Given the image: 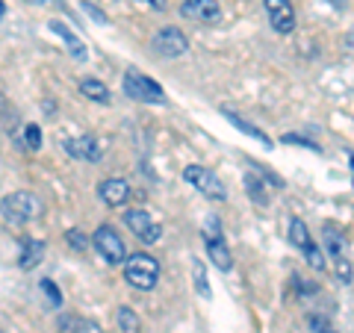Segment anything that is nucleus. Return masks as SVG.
<instances>
[{
    "label": "nucleus",
    "mask_w": 354,
    "mask_h": 333,
    "mask_svg": "<svg viewBox=\"0 0 354 333\" xmlns=\"http://www.w3.org/2000/svg\"><path fill=\"white\" fill-rule=\"evenodd\" d=\"M124 280L142 292H151L160 280V263L151 254H130L124 260Z\"/></svg>",
    "instance_id": "obj_1"
},
{
    "label": "nucleus",
    "mask_w": 354,
    "mask_h": 333,
    "mask_svg": "<svg viewBox=\"0 0 354 333\" xmlns=\"http://www.w3.org/2000/svg\"><path fill=\"white\" fill-rule=\"evenodd\" d=\"M0 213H3L6 221L21 225V221H32L41 216V201L32 192H12L0 201Z\"/></svg>",
    "instance_id": "obj_2"
},
{
    "label": "nucleus",
    "mask_w": 354,
    "mask_h": 333,
    "mask_svg": "<svg viewBox=\"0 0 354 333\" xmlns=\"http://www.w3.org/2000/svg\"><path fill=\"white\" fill-rule=\"evenodd\" d=\"M124 95L133 97V101H142V104H169L162 86H157L151 77H145L136 68H130L124 74Z\"/></svg>",
    "instance_id": "obj_3"
},
{
    "label": "nucleus",
    "mask_w": 354,
    "mask_h": 333,
    "mask_svg": "<svg viewBox=\"0 0 354 333\" xmlns=\"http://www.w3.org/2000/svg\"><path fill=\"white\" fill-rule=\"evenodd\" d=\"M183 177H186V183H192L198 192L209 198V201H225L227 198V189H225V183L218 180V174L204 169V165H186Z\"/></svg>",
    "instance_id": "obj_4"
},
{
    "label": "nucleus",
    "mask_w": 354,
    "mask_h": 333,
    "mask_svg": "<svg viewBox=\"0 0 354 333\" xmlns=\"http://www.w3.org/2000/svg\"><path fill=\"white\" fill-rule=\"evenodd\" d=\"M92 245L97 248V254L109 263V265H121L127 260V248H124V239L118 236V233L109 227V225H101L95 230V236H92Z\"/></svg>",
    "instance_id": "obj_5"
},
{
    "label": "nucleus",
    "mask_w": 354,
    "mask_h": 333,
    "mask_svg": "<svg viewBox=\"0 0 354 333\" xmlns=\"http://www.w3.org/2000/svg\"><path fill=\"white\" fill-rule=\"evenodd\" d=\"M124 225L130 227L133 236H136L139 242H145V245H153V242L162 239V225L153 221V216L145 213V209H130V213L124 216Z\"/></svg>",
    "instance_id": "obj_6"
},
{
    "label": "nucleus",
    "mask_w": 354,
    "mask_h": 333,
    "mask_svg": "<svg viewBox=\"0 0 354 333\" xmlns=\"http://www.w3.org/2000/svg\"><path fill=\"white\" fill-rule=\"evenodd\" d=\"M151 48L160 53V57H169V59H174V57H183L186 50H189V39L183 36L177 27H162V30H157L153 32V39H151Z\"/></svg>",
    "instance_id": "obj_7"
},
{
    "label": "nucleus",
    "mask_w": 354,
    "mask_h": 333,
    "mask_svg": "<svg viewBox=\"0 0 354 333\" xmlns=\"http://www.w3.org/2000/svg\"><path fill=\"white\" fill-rule=\"evenodd\" d=\"M180 15L189 21H201V24H216L221 18V3L218 0H183Z\"/></svg>",
    "instance_id": "obj_8"
},
{
    "label": "nucleus",
    "mask_w": 354,
    "mask_h": 333,
    "mask_svg": "<svg viewBox=\"0 0 354 333\" xmlns=\"http://www.w3.org/2000/svg\"><path fill=\"white\" fill-rule=\"evenodd\" d=\"M263 3H266V15H269L272 27L278 30L281 36L295 30V9L290 0H263Z\"/></svg>",
    "instance_id": "obj_9"
},
{
    "label": "nucleus",
    "mask_w": 354,
    "mask_h": 333,
    "mask_svg": "<svg viewBox=\"0 0 354 333\" xmlns=\"http://www.w3.org/2000/svg\"><path fill=\"white\" fill-rule=\"evenodd\" d=\"M62 145H65V151H68L71 157H77V160H86V162H97V160L104 157V148H101V142H97L95 136L65 139Z\"/></svg>",
    "instance_id": "obj_10"
},
{
    "label": "nucleus",
    "mask_w": 354,
    "mask_h": 333,
    "mask_svg": "<svg viewBox=\"0 0 354 333\" xmlns=\"http://www.w3.org/2000/svg\"><path fill=\"white\" fill-rule=\"evenodd\" d=\"M97 192H101V201L106 207H124L130 201V183L121 180V177H109V180H104L101 186H97Z\"/></svg>",
    "instance_id": "obj_11"
},
{
    "label": "nucleus",
    "mask_w": 354,
    "mask_h": 333,
    "mask_svg": "<svg viewBox=\"0 0 354 333\" xmlns=\"http://www.w3.org/2000/svg\"><path fill=\"white\" fill-rule=\"evenodd\" d=\"M50 30L53 32H57V36L65 41V44H68V50H71V57L74 59H80V62H86V57H88V53H86V44L80 41V39H77L74 36V32L68 30V27H65L62 24V21H50Z\"/></svg>",
    "instance_id": "obj_12"
},
{
    "label": "nucleus",
    "mask_w": 354,
    "mask_h": 333,
    "mask_svg": "<svg viewBox=\"0 0 354 333\" xmlns=\"http://www.w3.org/2000/svg\"><path fill=\"white\" fill-rule=\"evenodd\" d=\"M21 245H24V251H21V257H18V265H21L24 272H30L32 265H36V263L41 260L44 245H41V242H36V239H30V236L21 239Z\"/></svg>",
    "instance_id": "obj_13"
},
{
    "label": "nucleus",
    "mask_w": 354,
    "mask_h": 333,
    "mask_svg": "<svg viewBox=\"0 0 354 333\" xmlns=\"http://www.w3.org/2000/svg\"><path fill=\"white\" fill-rule=\"evenodd\" d=\"M207 254H209V260H213L221 272H230V269H234V257H230V251H227V245H225V239L207 242Z\"/></svg>",
    "instance_id": "obj_14"
},
{
    "label": "nucleus",
    "mask_w": 354,
    "mask_h": 333,
    "mask_svg": "<svg viewBox=\"0 0 354 333\" xmlns=\"http://www.w3.org/2000/svg\"><path fill=\"white\" fill-rule=\"evenodd\" d=\"M221 113H225V118L230 121V124H234L236 130H242V133H248V136L251 139H257V142H263V145H269L272 148V139L269 136H266V133L263 130H257V127H254V124H248V121L245 118H239L236 113H230V109H225V106H221Z\"/></svg>",
    "instance_id": "obj_15"
},
{
    "label": "nucleus",
    "mask_w": 354,
    "mask_h": 333,
    "mask_svg": "<svg viewBox=\"0 0 354 333\" xmlns=\"http://www.w3.org/2000/svg\"><path fill=\"white\" fill-rule=\"evenodd\" d=\"M115 321H118V330H121V333H142V321H139V316H136V310L118 307V310H115Z\"/></svg>",
    "instance_id": "obj_16"
},
{
    "label": "nucleus",
    "mask_w": 354,
    "mask_h": 333,
    "mask_svg": "<svg viewBox=\"0 0 354 333\" xmlns=\"http://www.w3.org/2000/svg\"><path fill=\"white\" fill-rule=\"evenodd\" d=\"M290 242L295 248H301V251H307L310 245H313V239H310V233H307V225L301 218H292L290 221Z\"/></svg>",
    "instance_id": "obj_17"
},
{
    "label": "nucleus",
    "mask_w": 354,
    "mask_h": 333,
    "mask_svg": "<svg viewBox=\"0 0 354 333\" xmlns=\"http://www.w3.org/2000/svg\"><path fill=\"white\" fill-rule=\"evenodd\" d=\"M245 189H248V195H251V201L254 204H260V207H266L269 204V195H266V186H263V180L254 171H248L245 174Z\"/></svg>",
    "instance_id": "obj_18"
},
{
    "label": "nucleus",
    "mask_w": 354,
    "mask_h": 333,
    "mask_svg": "<svg viewBox=\"0 0 354 333\" xmlns=\"http://www.w3.org/2000/svg\"><path fill=\"white\" fill-rule=\"evenodd\" d=\"M80 92L86 97H92L95 104H109V88L101 83V80H83L80 83Z\"/></svg>",
    "instance_id": "obj_19"
},
{
    "label": "nucleus",
    "mask_w": 354,
    "mask_h": 333,
    "mask_svg": "<svg viewBox=\"0 0 354 333\" xmlns=\"http://www.w3.org/2000/svg\"><path fill=\"white\" fill-rule=\"evenodd\" d=\"M322 236H325L328 251L334 254V257H342V245H346V239H342V230L337 225H325L322 227Z\"/></svg>",
    "instance_id": "obj_20"
},
{
    "label": "nucleus",
    "mask_w": 354,
    "mask_h": 333,
    "mask_svg": "<svg viewBox=\"0 0 354 333\" xmlns=\"http://www.w3.org/2000/svg\"><path fill=\"white\" fill-rule=\"evenodd\" d=\"M192 280H195L198 295H201V298H213V289H209V277H207V272H204L201 263L192 265Z\"/></svg>",
    "instance_id": "obj_21"
},
{
    "label": "nucleus",
    "mask_w": 354,
    "mask_h": 333,
    "mask_svg": "<svg viewBox=\"0 0 354 333\" xmlns=\"http://www.w3.org/2000/svg\"><path fill=\"white\" fill-rule=\"evenodd\" d=\"M307 325H310V330H313V333H337L334 321H330L328 316H322V313H310Z\"/></svg>",
    "instance_id": "obj_22"
},
{
    "label": "nucleus",
    "mask_w": 354,
    "mask_h": 333,
    "mask_svg": "<svg viewBox=\"0 0 354 333\" xmlns=\"http://www.w3.org/2000/svg\"><path fill=\"white\" fill-rule=\"evenodd\" d=\"M65 239H68V245L74 251H88V245H92V239H88L83 230H77V227H71L68 233H65Z\"/></svg>",
    "instance_id": "obj_23"
},
{
    "label": "nucleus",
    "mask_w": 354,
    "mask_h": 333,
    "mask_svg": "<svg viewBox=\"0 0 354 333\" xmlns=\"http://www.w3.org/2000/svg\"><path fill=\"white\" fill-rule=\"evenodd\" d=\"M24 136H27V148L30 151H39L41 148V130H39V124H27Z\"/></svg>",
    "instance_id": "obj_24"
},
{
    "label": "nucleus",
    "mask_w": 354,
    "mask_h": 333,
    "mask_svg": "<svg viewBox=\"0 0 354 333\" xmlns=\"http://www.w3.org/2000/svg\"><path fill=\"white\" fill-rule=\"evenodd\" d=\"M304 257H307V263H310V265H313V269H319V272H322V269H325V254H322V251H319L316 245H310V248L304 251Z\"/></svg>",
    "instance_id": "obj_25"
},
{
    "label": "nucleus",
    "mask_w": 354,
    "mask_h": 333,
    "mask_svg": "<svg viewBox=\"0 0 354 333\" xmlns=\"http://www.w3.org/2000/svg\"><path fill=\"white\" fill-rule=\"evenodd\" d=\"M337 277L342 283H351L354 280V272H351V263L346 257H337Z\"/></svg>",
    "instance_id": "obj_26"
},
{
    "label": "nucleus",
    "mask_w": 354,
    "mask_h": 333,
    "mask_svg": "<svg viewBox=\"0 0 354 333\" xmlns=\"http://www.w3.org/2000/svg\"><path fill=\"white\" fill-rule=\"evenodd\" d=\"M39 286H41V292L50 298V304H53V307H59V304H62V292L57 289V286H53V280H41Z\"/></svg>",
    "instance_id": "obj_27"
},
{
    "label": "nucleus",
    "mask_w": 354,
    "mask_h": 333,
    "mask_svg": "<svg viewBox=\"0 0 354 333\" xmlns=\"http://www.w3.org/2000/svg\"><path fill=\"white\" fill-rule=\"evenodd\" d=\"M74 333H104V327L92 318H77V330Z\"/></svg>",
    "instance_id": "obj_28"
},
{
    "label": "nucleus",
    "mask_w": 354,
    "mask_h": 333,
    "mask_svg": "<svg viewBox=\"0 0 354 333\" xmlns=\"http://www.w3.org/2000/svg\"><path fill=\"white\" fill-rule=\"evenodd\" d=\"M133 3H142V6L153 9V12H165V9H169V0H133Z\"/></svg>",
    "instance_id": "obj_29"
},
{
    "label": "nucleus",
    "mask_w": 354,
    "mask_h": 333,
    "mask_svg": "<svg viewBox=\"0 0 354 333\" xmlns=\"http://www.w3.org/2000/svg\"><path fill=\"white\" fill-rule=\"evenodd\" d=\"M83 9H86V12H88V15H92V18L97 21V24H106V15H104L101 9L95 6V3H88V0H83Z\"/></svg>",
    "instance_id": "obj_30"
},
{
    "label": "nucleus",
    "mask_w": 354,
    "mask_h": 333,
    "mask_svg": "<svg viewBox=\"0 0 354 333\" xmlns=\"http://www.w3.org/2000/svg\"><path fill=\"white\" fill-rule=\"evenodd\" d=\"M283 142H295V145H307L310 151H322L316 142H304V139H295V136H283Z\"/></svg>",
    "instance_id": "obj_31"
},
{
    "label": "nucleus",
    "mask_w": 354,
    "mask_h": 333,
    "mask_svg": "<svg viewBox=\"0 0 354 333\" xmlns=\"http://www.w3.org/2000/svg\"><path fill=\"white\" fill-rule=\"evenodd\" d=\"M27 3H36V6H53V3H62V0H27Z\"/></svg>",
    "instance_id": "obj_32"
},
{
    "label": "nucleus",
    "mask_w": 354,
    "mask_h": 333,
    "mask_svg": "<svg viewBox=\"0 0 354 333\" xmlns=\"http://www.w3.org/2000/svg\"><path fill=\"white\" fill-rule=\"evenodd\" d=\"M346 48H348V50H354V30H351V32H346Z\"/></svg>",
    "instance_id": "obj_33"
},
{
    "label": "nucleus",
    "mask_w": 354,
    "mask_h": 333,
    "mask_svg": "<svg viewBox=\"0 0 354 333\" xmlns=\"http://www.w3.org/2000/svg\"><path fill=\"white\" fill-rule=\"evenodd\" d=\"M6 109H9V106H6V101H3V95H0V115H3Z\"/></svg>",
    "instance_id": "obj_34"
},
{
    "label": "nucleus",
    "mask_w": 354,
    "mask_h": 333,
    "mask_svg": "<svg viewBox=\"0 0 354 333\" xmlns=\"http://www.w3.org/2000/svg\"><path fill=\"white\" fill-rule=\"evenodd\" d=\"M3 15H6V6H3V0H0V21H3Z\"/></svg>",
    "instance_id": "obj_35"
}]
</instances>
